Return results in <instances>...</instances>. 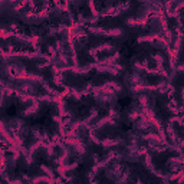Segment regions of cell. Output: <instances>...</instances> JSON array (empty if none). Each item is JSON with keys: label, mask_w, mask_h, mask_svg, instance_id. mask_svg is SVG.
Masks as SVG:
<instances>
[{"label": "cell", "mask_w": 184, "mask_h": 184, "mask_svg": "<svg viewBox=\"0 0 184 184\" xmlns=\"http://www.w3.org/2000/svg\"><path fill=\"white\" fill-rule=\"evenodd\" d=\"M33 181L38 183V181H53V180H52V178H48V177H39V178H35Z\"/></svg>", "instance_id": "7a4b0ae2"}, {"label": "cell", "mask_w": 184, "mask_h": 184, "mask_svg": "<svg viewBox=\"0 0 184 184\" xmlns=\"http://www.w3.org/2000/svg\"><path fill=\"white\" fill-rule=\"evenodd\" d=\"M0 1H1V0H0Z\"/></svg>", "instance_id": "277c9868"}, {"label": "cell", "mask_w": 184, "mask_h": 184, "mask_svg": "<svg viewBox=\"0 0 184 184\" xmlns=\"http://www.w3.org/2000/svg\"><path fill=\"white\" fill-rule=\"evenodd\" d=\"M157 36L154 35V36H144V38H140L138 39V42H145V40H152V39H155Z\"/></svg>", "instance_id": "6da1fadb"}, {"label": "cell", "mask_w": 184, "mask_h": 184, "mask_svg": "<svg viewBox=\"0 0 184 184\" xmlns=\"http://www.w3.org/2000/svg\"><path fill=\"white\" fill-rule=\"evenodd\" d=\"M42 170H43V171H45L46 174H48V175H52V174H53L51 168H48V167H45V165H42Z\"/></svg>", "instance_id": "3957f363"}]
</instances>
